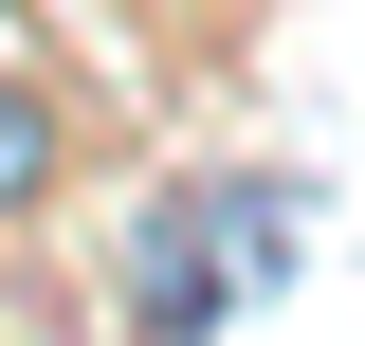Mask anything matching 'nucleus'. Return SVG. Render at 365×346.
<instances>
[{"label": "nucleus", "instance_id": "f257e3e1", "mask_svg": "<svg viewBox=\"0 0 365 346\" xmlns=\"http://www.w3.org/2000/svg\"><path fill=\"white\" fill-rule=\"evenodd\" d=\"M274 273H292V182H182L128 237V328L146 346H220V310L274 292Z\"/></svg>", "mask_w": 365, "mask_h": 346}, {"label": "nucleus", "instance_id": "f03ea898", "mask_svg": "<svg viewBox=\"0 0 365 346\" xmlns=\"http://www.w3.org/2000/svg\"><path fill=\"white\" fill-rule=\"evenodd\" d=\"M55 146H73V128H55V91H37V73H0V219H37V201H55Z\"/></svg>", "mask_w": 365, "mask_h": 346}, {"label": "nucleus", "instance_id": "7ed1b4c3", "mask_svg": "<svg viewBox=\"0 0 365 346\" xmlns=\"http://www.w3.org/2000/svg\"><path fill=\"white\" fill-rule=\"evenodd\" d=\"M0 346H19V328H0Z\"/></svg>", "mask_w": 365, "mask_h": 346}]
</instances>
